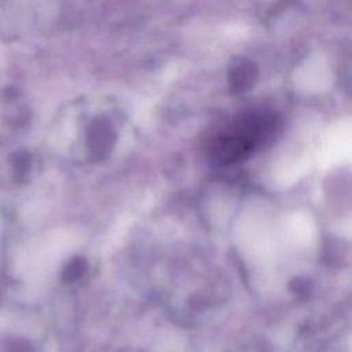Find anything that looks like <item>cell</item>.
<instances>
[{
    "mask_svg": "<svg viewBox=\"0 0 352 352\" xmlns=\"http://www.w3.org/2000/svg\"><path fill=\"white\" fill-rule=\"evenodd\" d=\"M279 129L278 117L268 110H249L235 117L213 139V155L221 162L245 158L274 139Z\"/></svg>",
    "mask_w": 352,
    "mask_h": 352,
    "instance_id": "6da1fadb",
    "label": "cell"
}]
</instances>
